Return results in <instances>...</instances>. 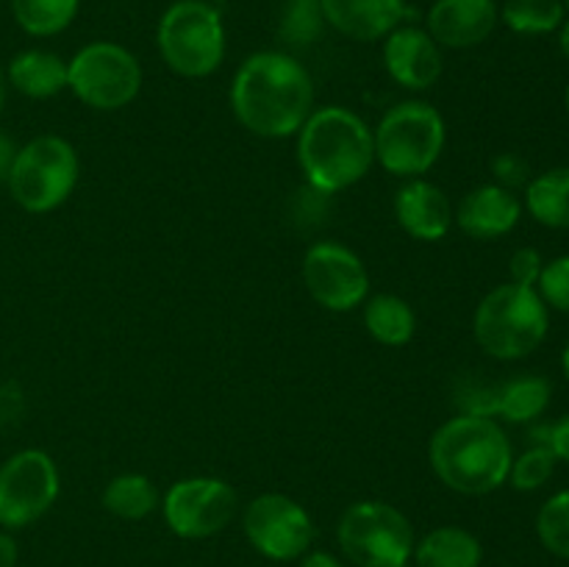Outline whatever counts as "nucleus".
Listing matches in <instances>:
<instances>
[{"mask_svg":"<svg viewBox=\"0 0 569 567\" xmlns=\"http://www.w3.org/2000/svg\"><path fill=\"white\" fill-rule=\"evenodd\" d=\"M231 111L256 137H295L315 111V81L287 50H259L233 76Z\"/></svg>","mask_w":569,"mask_h":567,"instance_id":"obj_1","label":"nucleus"},{"mask_svg":"<svg viewBox=\"0 0 569 567\" xmlns=\"http://www.w3.org/2000/svg\"><path fill=\"white\" fill-rule=\"evenodd\" d=\"M515 448L495 417L456 415L445 420L428 442L433 476L459 495H489L509 481Z\"/></svg>","mask_w":569,"mask_h":567,"instance_id":"obj_2","label":"nucleus"},{"mask_svg":"<svg viewBox=\"0 0 569 567\" xmlns=\"http://www.w3.org/2000/svg\"><path fill=\"white\" fill-rule=\"evenodd\" d=\"M295 137L300 172L322 195L353 187L376 165L372 128L345 106L315 109Z\"/></svg>","mask_w":569,"mask_h":567,"instance_id":"obj_3","label":"nucleus"},{"mask_svg":"<svg viewBox=\"0 0 569 567\" xmlns=\"http://www.w3.org/2000/svg\"><path fill=\"white\" fill-rule=\"evenodd\" d=\"M548 328L550 309L537 289L511 281L489 289L472 315V337L478 348L498 361L531 356L545 342Z\"/></svg>","mask_w":569,"mask_h":567,"instance_id":"obj_4","label":"nucleus"},{"mask_svg":"<svg viewBox=\"0 0 569 567\" xmlns=\"http://www.w3.org/2000/svg\"><path fill=\"white\" fill-rule=\"evenodd\" d=\"M159 56L176 76L209 78L226 59L228 37L220 9L209 0H176L156 28Z\"/></svg>","mask_w":569,"mask_h":567,"instance_id":"obj_5","label":"nucleus"},{"mask_svg":"<svg viewBox=\"0 0 569 567\" xmlns=\"http://www.w3.org/2000/svg\"><path fill=\"white\" fill-rule=\"evenodd\" d=\"M376 161L398 178H422L442 156L448 126L437 106L426 100H403L392 106L372 128Z\"/></svg>","mask_w":569,"mask_h":567,"instance_id":"obj_6","label":"nucleus"},{"mask_svg":"<svg viewBox=\"0 0 569 567\" xmlns=\"http://www.w3.org/2000/svg\"><path fill=\"white\" fill-rule=\"evenodd\" d=\"M337 543L353 567H400L415 556L409 517L387 500H356L337 523Z\"/></svg>","mask_w":569,"mask_h":567,"instance_id":"obj_7","label":"nucleus"},{"mask_svg":"<svg viewBox=\"0 0 569 567\" xmlns=\"http://www.w3.org/2000/svg\"><path fill=\"white\" fill-rule=\"evenodd\" d=\"M81 172L76 148L59 133H42L17 150L9 172L11 198L28 215H48L72 195Z\"/></svg>","mask_w":569,"mask_h":567,"instance_id":"obj_8","label":"nucleus"},{"mask_svg":"<svg viewBox=\"0 0 569 567\" xmlns=\"http://www.w3.org/2000/svg\"><path fill=\"white\" fill-rule=\"evenodd\" d=\"M67 89L94 111H120L142 89V64L126 44L98 39L67 61Z\"/></svg>","mask_w":569,"mask_h":567,"instance_id":"obj_9","label":"nucleus"},{"mask_svg":"<svg viewBox=\"0 0 569 567\" xmlns=\"http://www.w3.org/2000/svg\"><path fill=\"white\" fill-rule=\"evenodd\" d=\"M61 493V476L48 450L26 448L0 465V528H26L48 515Z\"/></svg>","mask_w":569,"mask_h":567,"instance_id":"obj_10","label":"nucleus"},{"mask_svg":"<svg viewBox=\"0 0 569 567\" xmlns=\"http://www.w3.org/2000/svg\"><path fill=\"white\" fill-rule=\"evenodd\" d=\"M167 528L181 539H209L226 531L239 511V495L214 476L181 478L161 495Z\"/></svg>","mask_w":569,"mask_h":567,"instance_id":"obj_11","label":"nucleus"},{"mask_svg":"<svg viewBox=\"0 0 569 567\" xmlns=\"http://www.w3.org/2000/svg\"><path fill=\"white\" fill-rule=\"evenodd\" d=\"M242 531L256 554L270 561H298L317 534L306 506L281 493L256 495L242 511Z\"/></svg>","mask_w":569,"mask_h":567,"instance_id":"obj_12","label":"nucleus"},{"mask_svg":"<svg viewBox=\"0 0 569 567\" xmlns=\"http://www.w3.org/2000/svg\"><path fill=\"white\" fill-rule=\"evenodd\" d=\"M303 284L328 311H353L370 298V270L348 245L322 239L303 253Z\"/></svg>","mask_w":569,"mask_h":567,"instance_id":"obj_13","label":"nucleus"},{"mask_svg":"<svg viewBox=\"0 0 569 567\" xmlns=\"http://www.w3.org/2000/svg\"><path fill=\"white\" fill-rule=\"evenodd\" d=\"M383 70L398 87L426 92L442 78L445 56L431 33L420 26H398L383 37Z\"/></svg>","mask_w":569,"mask_h":567,"instance_id":"obj_14","label":"nucleus"},{"mask_svg":"<svg viewBox=\"0 0 569 567\" xmlns=\"http://www.w3.org/2000/svg\"><path fill=\"white\" fill-rule=\"evenodd\" d=\"M498 22V0H433L426 14V31L439 48L470 50L487 42Z\"/></svg>","mask_w":569,"mask_h":567,"instance_id":"obj_15","label":"nucleus"},{"mask_svg":"<svg viewBox=\"0 0 569 567\" xmlns=\"http://www.w3.org/2000/svg\"><path fill=\"white\" fill-rule=\"evenodd\" d=\"M522 220V200L500 183H481L470 189L453 209V222L470 239L492 242L506 237Z\"/></svg>","mask_w":569,"mask_h":567,"instance_id":"obj_16","label":"nucleus"},{"mask_svg":"<svg viewBox=\"0 0 569 567\" xmlns=\"http://www.w3.org/2000/svg\"><path fill=\"white\" fill-rule=\"evenodd\" d=\"M398 226L420 242H439L453 228V206L445 189L426 178H409L395 195Z\"/></svg>","mask_w":569,"mask_h":567,"instance_id":"obj_17","label":"nucleus"},{"mask_svg":"<svg viewBox=\"0 0 569 567\" xmlns=\"http://www.w3.org/2000/svg\"><path fill=\"white\" fill-rule=\"evenodd\" d=\"M326 22L356 42H378L403 26L409 14L406 0H322Z\"/></svg>","mask_w":569,"mask_h":567,"instance_id":"obj_18","label":"nucleus"},{"mask_svg":"<svg viewBox=\"0 0 569 567\" xmlns=\"http://www.w3.org/2000/svg\"><path fill=\"white\" fill-rule=\"evenodd\" d=\"M6 81L11 89L31 100L56 98L67 89V61L53 50H20L6 64Z\"/></svg>","mask_w":569,"mask_h":567,"instance_id":"obj_19","label":"nucleus"},{"mask_svg":"<svg viewBox=\"0 0 569 567\" xmlns=\"http://www.w3.org/2000/svg\"><path fill=\"white\" fill-rule=\"evenodd\" d=\"M411 561L417 567H481L483 545L467 528L439 526L417 539Z\"/></svg>","mask_w":569,"mask_h":567,"instance_id":"obj_20","label":"nucleus"},{"mask_svg":"<svg viewBox=\"0 0 569 567\" xmlns=\"http://www.w3.org/2000/svg\"><path fill=\"white\" fill-rule=\"evenodd\" d=\"M365 328L378 345L403 348L417 334V315L409 300L392 292H378L365 300Z\"/></svg>","mask_w":569,"mask_h":567,"instance_id":"obj_21","label":"nucleus"},{"mask_svg":"<svg viewBox=\"0 0 569 567\" xmlns=\"http://www.w3.org/2000/svg\"><path fill=\"white\" fill-rule=\"evenodd\" d=\"M528 215L545 228L567 231L569 228V165L553 167L542 176L531 178L526 183V203Z\"/></svg>","mask_w":569,"mask_h":567,"instance_id":"obj_22","label":"nucleus"},{"mask_svg":"<svg viewBox=\"0 0 569 567\" xmlns=\"http://www.w3.org/2000/svg\"><path fill=\"white\" fill-rule=\"evenodd\" d=\"M103 509L117 520L139 523L153 515L161 506V495L156 484L144 472H120L103 489Z\"/></svg>","mask_w":569,"mask_h":567,"instance_id":"obj_23","label":"nucleus"},{"mask_svg":"<svg viewBox=\"0 0 569 567\" xmlns=\"http://www.w3.org/2000/svg\"><path fill=\"white\" fill-rule=\"evenodd\" d=\"M550 398H553V387L545 376H528V372L515 376L498 387V417L526 426L548 411Z\"/></svg>","mask_w":569,"mask_h":567,"instance_id":"obj_24","label":"nucleus"},{"mask_svg":"<svg viewBox=\"0 0 569 567\" xmlns=\"http://www.w3.org/2000/svg\"><path fill=\"white\" fill-rule=\"evenodd\" d=\"M81 0H11V17L28 37L48 39L67 31L78 17Z\"/></svg>","mask_w":569,"mask_h":567,"instance_id":"obj_25","label":"nucleus"},{"mask_svg":"<svg viewBox=\"0 0 569 567\" xmlns=\"http://www.w3.org/2000/svg\"><path fill=\"white\" fill-rule=\"evenodd\" d=\"M567 20L561 0H503L500 22L520 37H545L556 33Z\"/></svg>","mask_w":569,"mask_h":567,"instance_id":"obj_26","label":"nucleus"},{"mask_svg":"<svg viewBox=\"0 0 569 567\" xmlns=\"http://www.w3.org/2000/svg\"><path fill=\"white\" fill-rule=\"evenodd\" d=\"M322 0H283L278 17V37L287 48H311L326 31Z\"/></svg>","mask_w":569,"mask_h":567,"instance_id":"obj_27","label":"nucleus"},{"mask_svg":"<svg viewBox=\"0 0 569 567\" xmlns=\"http://www.w3.org/2000/svg\"><path fill=\"white\" fill-rule=\"evenodd\" d=\"M537 537L545 550L569 561V487L542 504L537 515Z\"/></svg>","mask_w":569,"mask_h":567,"instance_id":"obj_28","label":"nucleus"},{"mask_svg":"<svg viewBox=\"0 0 569 567\" xmlns=\"http://www.w3.org/2000/svg\"><path fill=\"white\" fill-rule=\"evenodd\" d=\"M556 461L559 459H556L553 450L545 448V445H531V448L511 459L509 481L506 484H511L517 493H537L553 478Z\"/></svg>","mask_w":569,"mask_h":567,"instance_id":"obj_29","label":"nucleus"},{"mask_svg":"<svg viewBox=\"0 0 569 567\" xmlns=\"http://www.w3.org/2000/svg\"><path fill=\"white\" fill-rule=\"evenodd\" d=\"M537 292L548 309L569 315V253L556 256L553 261H545L542 276L537 281Z\"/></svg>","mask_w":569,"mask_h":567,"instance_id":"obj_30","label":"nucleus"},{"mask_svg":"<svg viewBox=\"0 0 569 567\" xmlns=\"http://www.w3.org/2000/svg\"><path fill=\"white\" fill-rule=\"evenodd\" d=\"M542 267H545V259L537 248L515 250V253H511V261H509L511 284L537 289L539 276H542Z\"/></svg>","mask_w":569,"mask_h":567,"instance_id":"obj_31","label":"nucleus"},{"mask_svg":"<svg viewBox=\"0 0 569 567\" xmlns=\"http://www.w3.org/2000/svg\"><path fill=\"white\" fill-rule=\"evenodd\" d=\"M492 172L495 183L511 189V192L531 181V167H528V161L517 153H500L498 159L492 161Z\"/></svg>","mask_w":569,"mask_h":567,"instance_id":"obj_32","label":"nucleus"},{"mask_svg":"<svg viewBox=\"0 0 569 567\" xmlns=\"http://www.w3.org/2000/svg\"><path fill=\"white\" fill-rule=\"evenodd\" d=\"M548 445H550V450L556 454V459L567 461L569 465V415H565L559 422H553V426H550Z\"/></svg>","mask_w":569,"mask_h":567,"instance_id":"obj_33","label":"nucleus"},{"mask_svg":"<svg viewBox=\"0 0 569 567\" xmlns=\"http://www.w3.org/2000/svg\"><path fill=\"white\" fill-rule=\"evenodd\" d=\"M17 145L11 142V137H6V133H0V183L9 181V172H11V165H14L17 159Z\"/></svg>","mask_w":569,"mask_h":567,"instance_id":"obj_34","label":"nucleus"},{"mask_svg":"<svg viewBox=\"0 0 569 567\" xmlns=\"http://www.w3.org/2000/svg\"><path fill=\"white\" fill-rule=\"evenodd\" d=\"M298 567H348L339 556L328 554V550H309V554L300 556Z\"/></svg>","mask_w":569,"mask_h":567,"instance_id":"obj_35","label":"nucleus"},{"mask_svg":"<svg viewBox=\"0 0 569 567\" xmlns=\"http://www.w3.org/2000/svg\"><path fill=\"white\" fill-rule=\"evenodd\" d=\"M20 411V389L0 387V420H9Z\"/></svg>","mask_w":569,"mask_h":567,"instance_id":"obj_36","label":"nucleus"},{"mask_svg":"<svg viewBox=\"0 0 569 567\" xmlns=\"http://www.w3.org/2000/svg\"><path fill=\"white\" fill-rule=\"evenodd\" d=\"M17 559H20L17 539L9 531H0V567H17Z\"/></svg>","mask_w":569,"mask_h":567,"instance_id":"obj_37","label":"nucleus"},{"mask_svg":"<svg viewBox=\"0 0 569 567\" xmlns=\"http://www.w3.org/2000/svg\"><path fill=\"white\" fill-rule=\"evenodd\" d=\"M559 50H561V56H565V59L569 61V14H567V20L561 22V28L559 31Z\"/></svg>","mask_w":569,"mask_h":567,"instance_id":"obj_38","label":"nucleus"},{"mask_svg":"<svg viewBox=\"0 0 569 567\" xmlns=\"http://www.w3.org/2000/svg\"><path fill=\"white\" fill-rule=\"evenodd\" d=\"M6 94H9V81H6V67L0 64V115H3Z\"/></svg>","mask_w":569,"mask_h":567,"instance_id":"obj_39","label":"nucleus"},{"mask_svg":"<svg viewBox=\"0 0 569 567\" xmlns=\"http://www.w3.org/2000/svg\"><path fill=\"white\" fill-rule=\"evenodd\" d=\"M561 370H565V376L569 381V342L565 345V354H561Z\"/></svg>","mask_w":569,"mask_h":567,"instance_id":"obj_40","label":"nucleus"},{"mask_svg":"<svg viewBox=\"0 0 569 567\" xmlns=\"http://www.w3.org/2000/svg\"><path fill=\"white\" fill-rule=\"evenodd\" d=\"M565 109H567V115H569V83H567V89H565Z\"/></svg>","mask_w":569,"mask_h":567,"instance_id":"obj_41","label":"nucleus"},{"mask_svg":"<svg viewBox=\"0 0 569 567\" xmlns=\"http://www.w3.org/2000/svg\"><path fill=\"white\" fill-rule=\"evenodd\" d=\"M209 3H214V6H220V3H228V0H209Z\"/></svg>","mask_w":569,"mask_h":567,"instance_id":"obj_42","label":"nucleus"},{"mask_svg":"<svg viewBox=\"0 0 569 567\" xmlns=\"http://www.w3.org/2000/svg\"><path fill=\"white\" fill-rule=\"evenodd\" d=\"M561 3H565V9H567V14H569V0H561Z\"/></svg>","mask_w":569,"mask_h":567,"instance_id":"obj_43","label":"nucleus"},{"mask_svg":"<svg viewBox=\"0 0 569 567\" xmlns=\"http://www.w3.org/2000/svg\"><path fill=\"white\" fill-rule=\"evenodd\" d=\"M400 567H417V565H415V561H409V565H400Z\"/></svg>","mask_w":569,"mask_h":567,"instance_id":"obj_44","label":"nucleus"}]
</instances>
